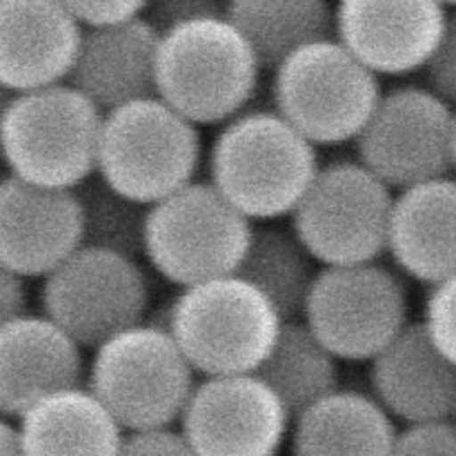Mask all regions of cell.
Returning <instances> with one entry per match:
<instances>
[{"label": "cell", "mask_w": 456, "mask_h": 456, "mask_svg": "<svg viewBox=\"0 0 456 456\" xmlns=\"http://www.w3.org/2000/svg\"><path fill=\"white\" fill-rule=\"evenodd\" d=\"M209 181L254 223L289 218L321 169L319 150L274 107L218 125L205 154Z\"/></svg>", "instance_id": "6da1fadb"}, {"label": "cell", "mask_w": 456, "mask_h": 456, "mask_svg": "<svg viewBox=\"0 0 456 456\" xmlns=\"http://www.w3.org/2000/svg\"><path fill=\"white\" fill-rule=\"evenodd\" d=\"M265 65L227 13H208L160 29L156 94L200 127H218L248 110Z\"/></svg>", "instance_id": "7a4b0ae2"}, {"label": "cell", "mask_w": 456, "mask_h": 456, "mask_svg": "<svg viewBox=\"0 0 456 456\" xmlns=\"http://www.w3.org/2000/svg\"><path fill=\"white\" fill-rule=\"evenodd\" d=\"M102 118L69 80L18 92L0 125V160L36 185L76 190L98 169Z\"/></svg>", "instance_id": "3957f363"}, {"label": "cell", "mask_w": 456, "mask_h": 456, "mask_svg": "<svg viewBox=\"0 0 456 456\" xmlns=\"http://www.w3.org/2000/svg\"><path fill=\"white\" fill-rule=\"evenodd\" d=\"M163 321L199 377L258 370L285 316L239 272L178 288Z\"/></svg>", "instance_id": "277c9868"}, {"label": "cell", "mask_w": 456, "mask_h": 456, "mask_svg": "<svg viewBox=\"0 0 456 456\" xmlns=\"http://www.w3.org/2000/svg\"><path fill=\"white\" fill-rule=\"evenodd\" d=\"M205 163L200 125L151 94L105 111L96 174L151 205L199 178Z\"/></svg>", "instance_id": "5b68a950"}, {"label": "cell", "mask_w": 456, "mask_h": 456, "mask_svg": "<svg viewBox=\"0 0 456 456\" xmlns=\"http://www.w3.org/2000/svg\"><path fill=\"white\" fill-rule=\"evenodd\" d=\"M272 101L316 147L354 142L381 98V76L337 36L301 45L272 67Z\"/></svg>", "instance_id": "8992f818"}, {"label": "cell", "mask_w": 456, "mask_h": 456, "mask_svg": "<svg viewBox=\"0 0 456 456\" xmlns=\"http://www.w3.org/2000/svg\"><path fill=\"white\" fill-rule=\"evenodd\" d=\"M199 372L160 321H138L92 347L85 381L125 430L176 423Z\"/></svg>", "instance_id": "52a82bcc"}, {"label": "cell", "mask_w": 456, "mask_h": 456, "mask_svg": "<svg viewBox=\"0 0 456 456\" xmlns=\"http://www.w3.org/2000/svg\"><path fill=\"white\" fill-rule=\"evenodd\" d=\"M254 221L212 181H191L147 208L142 261L185 288L239 270Z\"/></svg>", "instance_id": "ba28073f"}, {"label": "cell", "mask_w": 456, "mask_h": 456, "mask_svg": "<svg viewBox=\"0 0 456 456\" xmlns=\"http://www.w3.org/2000/svg\"><path fill=\"white\" fill-rule=\"evenodd\" d=\"M301 319L341 361L370 363L412 321L405 274L381 258L321 265Z\"/></svg>", "instance_id": "9c48e42d"}, {"label": "cell", "mask_w": 456, "mask_h": 456, "mask_svg": "<svg viewBox=\"0 0 456 456\" xmlns=\"http://www.w3.org/2000/svg\"><path fill=\"white\" fill-rule=\"evenodd\" d=\"M395 196L359 159L330 160L289 221L319 265L377 261L387 254Z\"/></svg>", "instance_id": "30bf717a"}, {"label": "cell", "mask_w": 456, "mask_h": 456, "mask_svg": "<svg viewBox=\"0 0 456 456\" xmlns=\"http://www.w3.org/2000/svg\"><path fill=\"white\" fill-rule=\"evenodd\" d=\"M142 258L83 243L40 279V312L85 350L145 321L150 279Z\"/></svg>", "instance_id": "8fae6325"}, {"label": "cell", "mask_w": 456, "mask_h": 456, "mask_svg": "<svg viewBox=\"0 0 456 456\" xmlns=\"http://www.w3.org/2000/svg\"><path fill=\"white\" fill-rule=\"evenodd\" d=\"M456 107L436 89L405 83L383 89L354 138L356 159L392 190L452 172Z\"/></svg>", "instance_id": "7c38bea8"}, {"label": "cell", "mask_w": 456, "mask_h": 456, "mask_svg": "<svg viewBox=\"0 0 456 456\" xmlns=\"http://www.w3.org/2000/svg\"><path fill=\"white\" fill-rule=\"evenodd\" d=\"M292 417L279 392L249 370L203 374L178 423L191 454L272 456L289 441Z\"/></svg>", "instance_id": "4fadbf2b"}, {"label": "cell", "mask_w": 456, "mask_h": 456, "mask_svg": "<svg viewBox=\"0 0 456 456\" xmlns=\"http://www.w3.org/2000/svg\"><path fill=\"white\" fill-rule=\"evenodd\" d=\"M450 7L444 0H337L334 36L379 76L426 69Z\"/></svg>", "instance_id": "5bb4252c"}, {"label": "cell", "mask_w": 456, "mask_h": 456, "mask_svg": "<svg viewBox=\"0 0 456 456\" xmlns=\"http://www.w3.org/2000/svg\"><path fill=\"white\" fill-rule=\"evenodd\" d=\"M85 243L76 190L0 178V263L20 279H43Z\"/></svg>", "instance_id": "9a60e30c"}, {"label": "cell", "mask_w": 456, "mask_h": 456, "mask_svg": "<svg viewBox=\"0 0 456 456\" xmlns=\"http://www.w3.org/2000/svg\"><path fill=\"white\" fill-rule=\"evenodd\" d=\"M83 31L62 0H0V80L13 92L69 80Z\"/></svg>", "instance_id": "2e32d148"}, {"label": "cell", "mask_w": 456, "mask_h": 456, "mask_svg": "<svg viewBox=\"0 0 456 456\" xmlns=\"http://www.w3.org/2000/svg\"><path fill=\"white\" fill-rule=\"evenodd\" d=\"M368 365L370 390L399 426L456 414V363L423 321H410Z\"/></svg>", "instance_id": "e0dca14e"}, {"label": "cell", "mask_w": 456, "mask_h": 456, "mask_svg": "<svg viewBox=\"0 0 456 456\" xmlns=\"http://www.w3.org/2000/svg\"><path fill=\"white\" fill-rule=\"evenodd\" d=\"M85 347L45 312H20L0 325V412L16 419L34 401L83 381Z\"/></svg>", "instance_id": "ac0fdd59"}, {"label": "cell", "mask_w": 456, "mask_h": 456, "mask_svg": "<svg viewBox=\"0 0 456 456\" xmlns=\"http://www.w3.org/2000/svg\"><path fill=\"white\" fill-rule=\"evenodd\" d=\"M160 29L147 16L85 27L69 83L102 111L156 94Z\"/></svg>", "instance_id": "d6986e66"}, {"label": "cell", "mask_w": 456, "mask_h": 456, "mask_svg": "<svg viewBox=\"0 0 456 456\" xmlns=\"http://www.w3.org/2000/svg\"><path fill=\"white\" fill-rule=\"evenodd\" d=\"M387 256L408 281L435 285L456 274V174L396 191Z\"/></svg>", "instance_id": "ffe728a7"}, {"label": "cell", "mask_w": 456, "mask_h": 456, "mask_svg": "<svg viewBox=\"0 0 456 456\" xmlns=\"http://www.w3.org/2000/svg\"><path fill=\"white\" fill-rule=\"evenodd\" d=\"M399 423L374 392L338 383L294 412L289 444L294 454H390Z\"/></svg>", "instance_id": "44dd1931"}, {"label": "cell", "mask_w": 456, "mask_h": 456, "mask_svg": "<svg viewBox=\"0 0 456 456\" xmlns=\"http://www.w3.org/2000/svg\"><path fill=\"white\" fill-rule=\"evenodd\" d=\"M22 454H120L125 428L87 381L40 396L20 417Z\"/></svg>", "instance_id": "7402d4cb"}, {"label": "cell", "mask_w": 456, "mask_h": 456, "mask_svg": "<svg viewBox=\"0 0 456 456\" xmlns=\"http://www.w3.org/2000/svg\"><path fill=\"white\" fill-rule=\"evenodd\" d=\"M319 267V261L292 225L281 227L276 221H265L261 225L254 223L248 249L236 272L265 292L285 319H297Z\"/></svg>", "instance_id": "603a6c76"}, {"label": "cell", "mask_w": 456, "mask_h": 456, "mask_svg": "<svg viewBox=\"0 0 456 456\" xmlns=\"http://www.w3.org/2000/svg\"><path fill=\"white\" fill-rule=\"evenodd\" d=\"M225 13L256 49L265 69L301 45L334 34L330 0H227Z\"/></svg>", "instance_id": "cb8c5ba5"}, {"label": "cell", "mask_w": 456, "mask_h": 456, "mask_svg": "<svg viewBox=\"0 0 456 456\" xmlns=\"http://www.w3.org/2000/svg\"><path fill=\"white\" fill-rule=\"evenodd\" d=\"M258 372L294 414L338 386L341 359L297 316L285 319Z\"/></svg>", "instance_id": "d4e9b609"}, {"label": "cell", "mask_w": 456, "mask_h": 456, "mask_svg": "<svg viewBox=\"0 0 456 456\" xmlns=\"http://www.w3.org/2000/svg\"><path fill=\"white\" fill-rule=\"evenodd\" d=\"M83 209L85 243L142 258L147 208L111 187L98 174L76 187Z\"/></svg>", "instance_id": "484cf974"}, {"label": "cell", "mask_w": 456, "mask_h": 456, "mask_svg": "<svg viewBox=\"0 0 456 456\" xmlns=\"http://www.w3.org/2000/svg\"><path fill=\"white\" fill-rule=\"evenodd\" d=\"M395 452L399 454H456V414L401 423Z\"/></svg>", "instance_id": "4316f807"}, {"label": "cell", "mask_w": 456, "mask_h": 456, "mask_svg": "<svg viewBox=\"0 0 456 456\" xmlns=\"http://www.w3.org/2000/svg\"><path fill=\"white\" fill-rule=\"evenodd\" d=\"M421 321L436 346L456 363V274L430 285Z\"/></svg>", "instance_id": "83f0119b"}, {"label": "cell", "mask_w": 456, "mask_h": 456, "mask_svg": "<svg viewBox=\"0 0 456 456\" xmlns=\"http://www.w3.org/2000/svg\"><path fill=\"white\" fill-rule=\"evenodd\" d=\"M120 454H191L181 423H154L125 430Z\"/></svg>", "instance_id": "f1b7e54d"}, {"label": "cell", "mask_w": 456, "mask_h": 456, "mask_svg": "<svg viewBox=\"0 0 456 456\" xmlns=\"http://www.w3.org/2000/svg\"><path fill=\"white\" fill-rule=\"evenodd\" d=\"M426 83L456 107V7L450 9L439 47L423 69Z\"/></svg>", "instance_id": "f546056e"}, {"label": "cell", "mask_w": 456, "mask_h": 456, "mask_svg": "<svg viewBox=\"0 0 456 456\" xmlns=\"http://www.w3.org/2000/svg\"><path fill=\"white\" fill-rule=\"evenodd\" d=\"M85 27L145 16L151 0H62Z\"/></svg>", "instance_id": "4dcf8cb0"}, {"label": "cell", "mask_w": 456, "mask_h": 456, "mask_svg": "<svg viewBox=\"0 0 456 456\" xmlns=\"http://www.w3.org/2000/svg\"><path fill=\"white\" fill-rule=\"evenodd\" d=\"M225 3L227 0H151L147 18L159 29H165L174 22L187 20V18L225 13Z\"/></svg>", "instance_id": "1f68e13d"}, {"label": "cell", "mask_w": 456, "mask_h": 456, "mask_svg": "<svg viewBox=\"0 0 456 456\" xmlns=\"http://www.w3.org/2000/svg\"><path fill=\"white\" fill-rule=\"evenodd\" d=\"M27 310L25 279L0 263V325Z\"/></svg>", "instance_id": "d6a6232c"}, {"label": "cell", "mask_w": 456, "mask_h": 456, "mask_svg": "<svg viewBox=\"0 0 456 456\" xmlns=\"http://www.w3.org/2000/svg\"><path fill=\"white\" fill-rule=\"evenodd\" d=\"M12 417L0 412V454H22V439L18 421H9Z\"/></svg>", "instance_id": "836d02e7"}, {"label": "cell", "mask_w": 456, "mask_h": 456, "mask_svg": "<svg viewBox=\"0 0 456 456\" xmlns=\"http://www.w3.org/2000/svg\"><path fill=\"white\" fill-rule=\"evenodd\" d=\"M16 94L18 92H13L12 87H7V85H4L3 80H0V125H3L4 114H7L9 105H12V101H13V98H16Z\"/></svg>", "instance_id": "e575fe53"}, {"label": "cell", "mask_w": 456, "mask_h": 456, "mask_svg": "<svg viewBox=\"0 0 456 456\" xmlns=\"http://www.w3.org/2000/svg\"><path fill=\"white\" fill-rule=\"evenodd\" d=\"M452 172L456 174V120H454V154H452Z\"/></svg>", "instance_id": "d590c367"}, {"label": "cell", "mask_w": 456, "mask_h": 456, "mask_svg": "<svg viewBox=\"0 0 456 456\" xmlns=\"http://www.w3.org/2000/svg\"><path fill=\"white\" fill-rule=\"evenodd\" d=\"M444 3H445V4H448V7H450V9H452V7H456V0H444Z\"/></svg>", "instance_id": "8d00e7d4"}, {"label": "cell", "mask_w": 456, "mask_h": 456, "mask_svg": "<svg viewBox=\"0 0 456 456\" xmlns=\"http://www.w3.org/2000/svg\"><path fill=\"white\" fill-rule=\"evenodd\" d=\"M0 178H3V176H0Z\"/></svg>", "instance_id": "74e56055"}]
</instances>
